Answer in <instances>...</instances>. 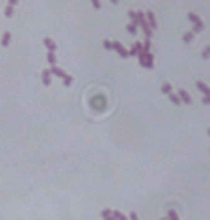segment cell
Listing matches in <instances>:
<instances>
[{"label": "cell", "instance_id": "cell-1", "mask_svg": "<svg viewBox=\"0 0 210 220\" xmlns=\"http://www.w3.org/2000/svg\"><path fill=\"white\" fill-rule=\"evenodd\" d=\"M134 16H136V26H140V28H142V32L146 34V40H150L152 30H150V26H148V22H146L144 12H142V10H136V12H134Z\"/></svg>", "mask_w": 210, "mask_h": 220}, {"label": "cell", "instance_id": "cell-2", "mask_svg": "<svg viewBox=\"0 0 210 220\" xmlns=\"http://www.w3.org/2000/svg\"><path fill=\"white\" fill-rule=\"evenodd\" d=\"M104 48L106 50H116L120 58H128V50L122 46V42H116V40H104Z\"/></svg>", "mask_w": 210, "mask_h": 220}, {"label": "cell", "instance_id": "cell-3", "mask_svg": "<svg viewBox=\"0 0 210 220\" xmlns=\"http://www.w3.org/2000/svg\"><path fill=\"white\" fill-rule=\"evenodd\" d=\"M138 64L142 66V68H152V66H154V56L150 54V52L140 54V56H138Z\"/></svg>", "mask_w": 210, "mask_h": 220}, {"label": "cell", "instance_id": "cell-4", "mask_svg": "<svg viewBox=\"0 0 210 220\" xmlns=\"http://www.w3.org/2000/svg\"><path fill=\"white\" fill-rule=\"evenodd\" d=\"M188 20L194 24V32H202V30H204V22L198 18V14H194V12H188Z\"/></svg>", "mask_w": 210, "mask_h": 220}, {"label": "cell", "instance_id": "cell-5", "mask_svg": "<svg viewBox=\"0 0 210 220\" xmlns=\"http://www.w3.org/2000/svg\"><path fill=\"white\" fill-rule=\"evenodd\" d=\"M146 22H148V26H150V30H154V28H158V24H156V18H154V12L152 10H146Z\"/></svg>", "mask_w": 210, "mask_h": 220}, {"label": "cell", "instance_id": "cell-6", "mask_svg": "<svg viewBox=\"0 0 210 220\" xmlns=\"http://www.w3.org/2000/svg\"><path fill=\"white\" fill-rule=\"evenodd\" d=\"M140 56V54H144V50H142V42H134V46L128 50V56Z\"/></svg>", "mask_w": 210, "mask_h": 220}, {"label": "cell", "instance_id": "cell-7", "mask_svg": "<svg viewBox=\"0 0 210 220\" xmlns=\"http://www.w3.org/2000/svg\"><path fill=\"white\" fill-rule=\"evenodd\" d=\"M176 94H178V98H180V102H184V104H192V98H190V94H188L186 90H178Z\"/></svg>", "mask_w": 210, "mask_h": 220}, {"label": "cell", "instance_id": "cell-8", "mask_svg": "<svg viewBox=\"0 0 210 220\" xmlns=\"http://www.w3.org/2000/svg\"><path fill=\"white\" fill-rule=\"evenodd\" d=\"M44 46H46V50H48V52H56V48H58L52 38H44Z\"/></svg>", "mask_w": 210, "mask_h": 220}, {"label": "cell", "instance_id": "cell-9", "mask_svg": "<svg viewBox=\"0 0 210 220\" xmlns=\"http://www.w3.org/2000/svg\"><path fill=\"white\" fill-rule=\"evenodd\" d=\"M50 80H52V74H50V68H44L42 70V82L46 86H50Z\"/></svg>", "mask_w": 210, "mask_h": 220}, {"label": "cell", "instance_id": "cell-10", "mask_svg": "<svg viewBox=\"0 0 210 220\" xmlns=\"http://www.w3.org/2000/svg\"><path fill=\"white\" fill-rule=\"evenodd\" d=\"M14 6H16V2H8V4H6V10H4V16H6V18H12Z\"/></svg>", "mask_w": 210, "mask_h": 220}, {"label": "cell", "instance_id": "cell-11", "mask_svg": "<svg viewBox=\"0 0 210 220\" xmlns=\"http://www.w3.org/2000/svg\"><path fill=\"white\" fill-rule=\"evenodd\" d=\"M50 74H54V76H58V78L66 76V72H64L62 68H58V66H52V68H50Z\"/></svg>", "mask_w": 210, "mask_h": 220}, {"label": "cell", "instance_id": "cell-12", "mask_svg": "<svg viewBox=\"0 0 210 220\" xmlns=\"http://www.w3.org/2000/svg\"><path fill=\"white\" fill-rule=\"evenodd\" d=\"M196 86H198V90H200V92H202V94H204V96H208V92H210L208 84H204L202 80H198V82H196Z\"/></svg>", "mask_w": 210, "mask_h": 220}, {"label": "cell", "instance_id": "cell-13", "mask_svg": "<svg viewBox=\"0 0 210 220\" xmlns=\"http://www.w3.org/2000/svg\"><path fill=\"white\" fill-rule=\"evenodd\" d=\"M56 60H58V58H56L54 52H48V54H46V62L50 64V68H52V66H56Z\"/></svg>", "mask_w": 210, "mask_h": 220}, {"label": "cell", "instance_id": "cell-14", "mask_svg": "<svg viewBox=\"0 0 210 220\" xmlns=\"http://www.w3.org/2000/svg\"><path fill=\"white\" fill-rule=\"evenodd\" d=\"M10 40H12V34H10V32H4V34H2V40H0V44H2V46H8V44H10Z\"/></svg>", "mask_w": 210, "mask_h": 220}, {"label": "cell", "instance_id": "cell-15", "mask_svg": "<svg viewBox=\"0 0 210 220\" xmlns=\"http://www.w3.org/2000/svg\"><path fill=\"white\" fill-rule=\"evenodd\" d=\"M160 92H162V94H170V92H174V90H172V84H170V82H164V84L160 86Z\"/></svg>", "mask_w": 210, "mask_h": 220}, {"label": "cell", "instance_id": "cell-16", "mask_svg": "<svg viewBox=\"0 0 210 220\" xmlns=\"http://www.w3.org/2000/svg\"><path fill=\"white\" fill-rule=\"evenodd\" d=\"M102 220H114L110 208H104V210H102Z\"/></svg>", "mask_w": 210, "mask_h": 220}, {"label": "cell", "instance_id": "cell-17", "mask_svg": "<svg viewBox=\"0 0 210 220\" xmlns=\"http://www.w3.org/2000/svg\"><path fill=\"white\" fill-rule=\"evenodd\" d=\"M168 98H170L172 102H174V106H180V104H182V102H180V98H178V94H176V92H170V94H168Z\"/></svg>", "mask_w": 210, "mask_h": 220}, {"label": "cell", "instance_id": "cell-18", "mask_svg": "<svg viewBox=\"0 0 210 220\" xmlns=\"http://www.w3.org/2000/svg\"><path fill=\"white\" fill-rule=\"evenodd\" d=\"M112 216H114V220H128L126 214H122L120 210H112Z\"/></svg>", "mask_w": 210, "mask_h": 220}, {"label": "cell", "instance_id": "cell-19", "mask_svg": "<svg viewBox=\"0 0 210 220\" xmlns=\"http://www.w3.org/2000/svg\"><path fill=\"white\" fill-rule=\"evenodd\" d=\"M166 218H168V220H180V218H178V212H176V210H172V208L168 210V214H166Z\"/></svg>", "mask_w": 210, "mask_h": 220}, {"label": "cell", "instance_id": "cell-20", "mask_svg": "<svg viewBox=\"0 0 210 220\" xmlns=\"http://www.w3.org/2000/svg\"><path fill=\"white\" fill-rule=\"evenodd\" d=\"M126 30H128V34H136V32H138V26H136L134 22H130V24L126 26Z\"/></svg>", "mask_w": 210, "mask_h": 220}, {"label": "cell", "instance_id": "cell-21", "mask_svg": "<svg viewBox=\"0 0 210 220\" xmlns=\"http://www.w3.org/2000/svg\"><path fill=\"white\" fill-rule=\"evenodd\" d=\"M62 80H64V86H70V84H72V82H74V78L70 76V74H66V76L62 78Z\"/></svg>", "mask_w": 210, "mask_h": 220}, {"label": "cell", "instance_id": "cell-22", "mask_svg": "<svg viewBox=\"0 0 210 220\" xmlns=\"http://www.w3.org/2000/svg\"><path fill=\"white\" fill-rule=\"evenodd\" d=\"M208 56H210V48L206 46V48L202 50V58H204V60H208Z\"/></svg>", "mask_w": 210, "mask_h": 220}, {"label": "cell", "instance_id": "cell-23", "mask_svg": "<svg viewBox=\"0 0 210 220\" xmlns=\"http://www.w3.org/2000/svg\"><path fill=\"white\" fill-rule=\"evenodd\" d=\"M192 36H194L192 32H184V36H182V38H184V42H190V40H192Z\"/></svg>", "mask_w": 210, "mask_h": 220}, {"label": "cell", "instance_id": "cell-24", "mask_svg": "<svg viewBox=\"0 0 210 220\" xmlns=\"http://www.w3.org/2000/svg\"><path fill=\"white\" fill-rule=\"evenodd\" d=\"M128 220H140V218H138L136 212H130V214H128Z\"/></svg>", "mask_w": 210, "mask_h": 220}, {"label": "cell", "instance_id": "cell-25", "mask_svg": "<svg viewBox=\"0 0 210 220\" xmlns=\"http://www.w3.org/2000/svg\"><path fill=\"white\" fill-rule=\"evenodd\" d=\"M92 6H94V8L98 10V8H100V2H98V0H92Z\"/></svg>", "mask_w": 210, "mask_h": 220}, {"label": "cell", "instance_id": "cell-26", "mask_svg": "<svg viewBox=\"0 0 210 220\" xmlns=\"http://www.w3.org/2000/svg\"><path fill=\"white\" fill-rule=\"evenodd\" d=\"M160 220H168V218H166V216H164V218H160Z\"/></svg>", "mask_w": 210, "mask_h": 220}]
</instances>
